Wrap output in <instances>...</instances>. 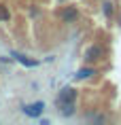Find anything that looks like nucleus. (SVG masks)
Returning a JSON list of instances; mask_svg holds the SVG:
<instances>
[{
    "mask_svg": "<svg viewBox=\"0 0 121 125\" xmlns=\"http://www.w3.org/2000/svg\"><path fill=\"white\" fill-rule=\"evenodd\" d=\"M104 57V49H102V45H91L85 49V53H83V62L87 64V66H91V64H96V62H100V59Z\"/></svg>",
    "mask_w": 121,
    "mask_h": 125,
    "instance_id": "obj_1",
    "label": "nucleus"
},
{
    "mask_svg": "<svg viewBox=\"0 0 121 125\" xmlns=\"http://www.w3.org/2000/svg\"><path fill=\"white\" fill-rule=\"evenodd\" d=\"M77 100V89L74 87H64L57 95V104H70Z\"/></svg>",
    "mask_w": 121,
    "mask_h": 125,
    "instance_id": "obj_2",
    "label": "nucleus"
},
{
    "mask_svg": "<svg viewBox=\"0 0 121 125\" xmlns=\"http://www.w3.org/2000/svg\"><path fill=\"white\" fill-rule=\"evenodd\" d=\"M43 110H45V104H43V102H36V104H32V106H23V112H26L28 117H40Z\"/></svg>",
    "mask_w": 121,
    "mask_h": 125,
    "instance_id": "obj_3",
    "label": "nucleus"
},
{
    "mask_svg": "<svg viewBox=\"0 0 121 125\" xmlns=\"http://www.w3.org/2000/svg\"><path fill=\"white\" fill-rule=\"evenodd\" d=\"M62 19L64 21H68V23H72V21H77L79 19V11H77V7H66L64 11H62Z\"/></svg>",
    "mask_w": 121,
    "mask_h": 125,
    "instance_id": "obj_4",
    "label": "nucleus"
},
{
    "mask_svg": "<svg viewBox=\"0 0 121 125\" xmlns=\"http://www.w3.org/2000/svg\"><path fill=\"white\" fill-rule=\"evenodd\" d=\"M13 57L17 59V62H21L23 66H28V68H34V66H38V62H36V59H28L26 55H21V53H13Z\"/></svg>",
    "mask_w": 121,
    "mask_h": 125,
    "instance_id": "obj_5",
    "label": "nucleus"
},
{
    "mask_svg": "<svg viewBox=\"0 0 121 125\" xmlns=\"http://www.w3.org/2000/svg\"><path fill=\"white\" fill-rule=\"evenodd\" d=\"M60 112L64 115V117H72L74 112H77V106H74V102H70V104H60Z\"/></svg>",
    "mask_w": 121,
    "mask_h": 125,
    "instance_id": "obj_6",
    "label": "nucleus"
},
{
    "mask_svg": "<svg viewBox=\"0 0 121 125\" xmlns=\"http://www.w3.org/2000/svg\"><path fill=\"white\" fill-rule=\"evenodd\" d=\"M91 74H96V70H94L91 66H87V68H81L79 72H77V79H79V81H83V79H89Z\"/></svg>",
    "mask_w": 121,
    "mask_h": 125,
    "instance_id": "obj_7",
    "label": "nucleus"
},
{
    "mask_svg": "<svg viewBox=\"0 0 121 125\" xmlns=\"http://www.w3.org/2000/svg\"><path fill=\"white\" fill-rule=\"evenodd\" d=\"M9 19H11V13H9V9L0 4V21H9Z\"/></svg>",
    "mask_w": 121,
    "mask_h": 125,
    "instance_id": "obj_8",
    "label": "nucleus"
},
{
    "mask_svg": "<svg viewBox=\"0 0 121 125\" xmlns=\"http://www.w3.org/2000/svg\"><path fill=\"white\" fill-rule=\"evenodd\" d=\"M102 11H104L106 17H110V15H113V4H110V2H104V4H102Z\"/></svg>",
    "mask_w": 121,
    "mask_h": 125,
    "instance_id": "obj_9",
    "label": "nucleus"
}]
</instances>
